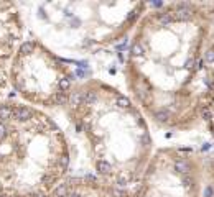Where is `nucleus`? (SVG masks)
Returning <instances> with one entry per match:
<instances>
[{"mask_svg": "<svg viewBox=\"0 0 214 197\" xmlns=\"http://www.w3.org/2000/svg\"><path fill=\"white\" fill-rule=\"evenodd\" d=\"M66 112L86 138L96 179L114 197H128L127 189L140 181L142 161L135 150H147L150 136L132 100L99 79L74 85Z\"/></svg>", "mask_w": 214, "mask_h": 197, "instance_id": "obj_1", "label": "nucleus"}, {"mask_svg": "<svg viewBox=\"0 0 214 197\" xmlns=\"http://www.w3.org/2000/svg\"><path fill=\"white\" fill-rule=\"evenodd\" d=\"M7 144L0 154V197H43L66 179L68 140L40 108L12 104Z\"/></svg>", "mask_w": 214, "mask_h": 197, "instance_id": "obj_2", "label": "nucleus"}, {"mask_svg": "<svg viewBox=\"0 0 214 197\" xmlns=\"http://www.w3.org/2000/svg\"><path fill=\"white\" fill-rule=\"evenodd\" d=\"M142 3L45 2L35 3L28 23L56 54H94L124 38L140 17Z\"/></svg>", "mask_w": 214, "mask_h": 197, "instance_id": "obj_3", "label": "nucleus"}, {"mask_svg": "<svg viewBox=\"0 0 214 197\" xmlns=\"http://www.w3.org/2000/svg\"><path fill=\"white\" fill-rule=\"evenodd\" d=\"M10 87L35 108L66 105L74 89V74L66 61L40 39H25L10 59Z\"/></svg>", "mask_w": 214, "mask_h": 197, "instance_id": "obj_4", "label": "nucleus"}, {"mask_svg": "<svg viewBox=\"0 0 214 197\" xmlns=\"http://www.w3.org/2000/svg\"><path fill=\"white\" fill-rule=\"evenodd\" d=\"M25 18L12 2H0V58L10 61L25 41Z\"/></svg>", "mask_w": 214, "mask_h": 197, "instance_id": "obj_5", "label": "nucleus"}, {"mask_svg": "<svg viewBox=\"0 0 214 197\" xmlns=\"http://www.w3.org/2000/svg\"><path fill=\"white\" fill-rule=\"evenodd\" d=\"M13 102H0V146L7 144L10 135V113Z\"/></svg>", "mask_w": 214, "mask_h": 197, "instance_id": "obj_6", "label": "nucleus"}, {"mask_svg": "<svg viewBox=\"0 0 214 197\" xmlns=\"http://www.w3.org/2000/svg\"><path fill=\"white\" fill-rule=\"evenodd\" d=\"M10 85V77H8V66L7 59L0 58V97L5 94V91Z\"/></svg>", "mask_w": 214, "mask_h": 197, "instance_id": "obj_7", "label": "nucleus"}, {"mask_svg": "<svg viewBox=\"0 0 214 197\" xmlns=\"http://www.w3.org/2000/svg\"><path fill=\"white\" fill-rule=\"evenodd\" d=\"M204 59H206V63L213 64V63H214V49H209V51H206V54H204Z\"/></svg>", "mask_w": 214, "mask_h": 197, "instance_id": "obj_8", "label": "nucleus"}, {"mask_svg": "<svg viewBox=\"0 0 214 197\" xmlns=\"http://www.w3.org/2000/svg\"><path fill=\"white\" fill-rule=\"evenodd\" d=\"M204 197H213V189H211V187H206V190H204Z\"/></svg>", "mask_w": 214, "mask_h": 197, "instance_id": "obj_9", "label": "nucleus"}]
</instances>
